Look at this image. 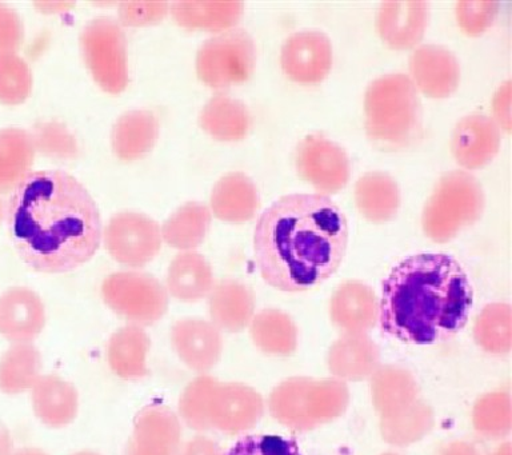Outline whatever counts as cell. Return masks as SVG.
I'll use <instances>...</instances> for the list:
<instances>
[{
  "mask_svg": "<svg viewBox=\"0 0 512 455\" xmlns=\"http://www.w3.org/2000/svg\"><path fill=\"white\" fill-rule=\"evenodd\" d=\"M6 221L20 258L39 273L78 269L102 242L103 223L95 199L79 179L63 170L27 174L11 191Z\"/></svg>",
  "mask_w": 512,
  "mask_h": 455,
  "instance_id": "1",
  "label": "cell"
},
{
  "mask_svg": "<svg viewBox=\"0 0 512 455\" xmlns=\"http://www.w3.org/2000/svg\"><path fill=\"white\" fill-rule=\"evenodd\" d=\"M347 243L346 215L318 193L283 195L260 214L254 230L260 274L286 293L327 281L342 265Z\"/></svg>",
  "mask_w": 512,
  "mask_h": 455,
  "instance_id": "2",
  "label": "cell"
},
{
  "mask_svg": "<svg viewBox=\"0 0 512 455\" xmlns=\"http://www.w3.org/2000/svg\"><path fill=\"white\" fill-rule=\"evenodd\" d=\"M472 302L470 279L455 258L442 253L412 255L384 279L380 329L414 345L446 341L466 326Z\"/></svg>",
  "mask_w": 512,
  "mask_h": 455,
  "instance_id": "3",
  "label": "cell"
},
{
  "mask_svg": "<svg viewBox=\"0 0 512 455\" xmlns=\"http://www.w3.org/2000/svg\"><path fill=\"white\" fill-rule=\"evenodd\" d=\"M364 117L367 137L379 149H410L422 141V99L406 73L379 75L368 83Z\"/></svg>",
  "mask_w": 512,
  "mask_h": 455,
  "instance_id": "4",
  "label": "cell"
},
{
  "mask_svg": "<svg viewBox=\"0 0 512 455\" xmlns=\"http://www.w3.org/2000/svg\"><path fill=\"white\" fill-rule=\"evenodd\" d=\"M347 383L335 378L291 377L272 389L267 399L271 417L295 433H310L342 417L350 406Z\"/></svg>",
  "mask_w": 512,
  "mask_h": 455,
  "instance_id": "5",
  "label": "cell"
},
{
  "mask_svg": "<svg viewBox=\"0 0 512 455\" xmlns=\"http://www.w3.org/2000/svg\"><path fill=\"white\" fill-rule=\"evenodd\" d=\"M486 194L479 179L466 170H451L438 179L424 203L422 227L432 241H451L482 218Z\"/></svg>",
  "mask_w": 512,
  "mask_h": 455,
  "instance_id": "6",
  "label": "cell"
},
{
  "mask_svg": "<svg viewBox=\"0 0 512 455\" xmlns=\"http://www.w3.org/2000/svg\"><path fill=\"white\" fill-rule=\"evenodd\" d=\"M255 65V39L239 26L211 35L196 51V74L219 93L248 81Z\"/></svg>",
  "mask_w": 512,
  "mask_h": 455,
  "instance_id": "7",
  "label": "cell"
},
{
  "mask_svg": "<svg viewBox=\"0 0 512 455\" xmlns=\"http://www.w3.org/2000/svg\"><path fill=\"white\" fill-rule=\"evenodd\" d=\"M80 54L91 77L108 94L126 90L128 75L127 38L118 19L100 15L80 30Z\"/></svg>",
  "mask_w": 512,
  "mask_h": 455,
  "instance_id": "8",
  "label": "cell"
},
{
  "mask_svg": "<svg viewBox=\"0 0 512 455\" xmlns=\"http://www.w3.org/2000/svg\"><path fill=\"white\" fill-rule=\"evenodd\" d=\"M104 303L130 325L152 326L167 314L170 295L158 278L146 271H115L102 283Z\"/></svg>",
  "mask_w": 512,
  "mask_h": 455,
  "instance_id": "9",
  "label": "cell"
},
{
  "mask_svg": "<svg viewBox=\"0 0 512 455\" xmlns=\"http://www.w3.org/2000/svg\"><path fill=\"white\" fill-rule=\"evenodd\" d=\"M102 241L114 261L136 270L154 261L163 238L159 223L150 215L123 210L108 219Z\"/></svg>",
  "mask_w": 512,
  "mask_h": 455,
  "instance_id": "10",
  "label": "cell"
},
{
  "mask_svg": "<svg viewBox=\"0 0 512 455\" xmlns=\"http://www.w3.org/2000/svg\"><path fill=\"white\" fill-rule=\"evenodd\" d=\"M295 167L318 194L338 193L351 177V159L342 145L320 133L304 137L295 150Z\"/></svg>",
  "mask_w": 512,
  "mask_h": 455,
  "instance_id": "11",
  "label": "cell"
},
{
  "mask_svg": "<svg viewBox=\"0 0 512 455\" xmlns=\"http://www.w3.org/2000/svg\"><path fill=\"white\" fill-rule=\"evenodd\" d=\"M266 411L262 395L242 382H216L208 399L207 415L212 430L227 435L247 433Z\"/></svg>",
  "mask_w": 512,
  "mask_h": 455,
  "instance_id": "12",
  "label": "cell"
},
{
  "mask_svg": "<svg viewBox=\"0 0 512 455\" xmlns=\"http://www.w3.org/2000/svg\"><path fill=\"white\" fill-rule=\"evenodd\" d=\"M334 62L330 37L319 29L296 30L284 39L280 66L291 81L316 85L327 78Z\"/></svg>",
  "mask_w": 512,
  "mask_h": 455,
  "instance_id": "13",
  "label": "cell"
},
{
  "mask_svg": "<svg viewBox=\"0 0 512 455\" xmlns=\"http://www.w3.org/2000/svg\"><path fill=\"white\" fill-rule=\"evenodd\" d=\"M408 77L419 93L431 98H446L459 87L462 67L459 58L439 43H420L408 59Z\"/></svg>",
  "mask_w": 512,
  "mask_h": 455,
  "instance_id": "14",
  "label": "cell"
},
{
  "mask_svg": "<svg viewBox=\"0 0 512 455\" xmlns=\"http://www.w3.org/2000/svg\"><path fill=\"white\" fill-rule=\"evenodd\" d=\"M182 423L170 407L152 403L136 414L123 455H179Z\"/></svg>",
  "mask_w": 512,
  "mask_h": 455,
  "instance_id": "15",
  "label": "cell"
},
{
  "mask_svg": "<svg viewBox=\"0 0 512 455\" xmlns=\"http://www.w3.org/2000/svg\"><path fill=\"white\" fill-rule=\"evenodd\" d=\"M170 337L180 361L195 373L207 374L222 358V331L206 319H179L172 325Z\"/></svg>",
  "mask_w": 512,
  "mask_h": 455,
  "instance_id": "16",
  "label": "cell"
},
{
  "mask_svg": "<svg viewBox=\"0 0 512 455\" xmlns=\"http://www.w3.org/2000/svg\"><path fill=\"white\" fill-rule=\"evenodd\" d=\"M502 130L491 115L471 113L455 123L451 133V153L466 170L482 169L498 154Z\"/></svg>",
  "mask_w": 512,
  "mask_h": 455,
  "instance_id": "17",
  "label": "cell"
},
{
  "mask_svg": "<svg viewBox=\"0 0 512 455\" xmlns=\"http://www.w3.org/2000/svg\"><path fill=\"white\" fill-rule=\"evenodd\" d=\"M430 18L431 6L424 0H386L376 14V30L392 49H415L422 42Z\"/></svg>",
  "mask_w": 512,
  "mask_h": 455,
  "instance_id": "18",
  "label": "cell"
},
{
  "mask_svg": "<svg viewBox=\"0 0 512 455\" xmlns=\"http://www.w3.org/2000/svg\"><path fill=\"white\" fill-rule=\"evenodd\" d=\"M330 319L342 334H368L379 323V298L366 282L348 279L331 295Z\"/></svg>",
  "mask_w": 512,
  "mask_h": 455,
  "instance_id": "19",
  "label": "cell"
},
{
  "mask_svg": "<svg viewBox=\"0 0 512 455\" xmlns=\"http://www.w3.org/2000/svg\"><path fill=\"white\" fill-rule=\"evenodd\" d=\"M46 326V306L30 287H10L0 295V334L14 345L32 343Z\"/></svg>",
  "mask_w": 512,
  "mask_h": 455,
  "instance_id": "20",
  "label": "cell"
},
{
  "mask_svg": "<svg viewBox=\"0 0 512 455\" xmlns=\"http://www.w3.org/2000/svg\"><path fill=\"white\" fill-rule=\"evenodd\" d=\"M207 307L210 322L220 331L242 333L254 318L255 294L250 286L239 279H220L208 294Z\"/></svg>",
  "mask_w": 512,
  "mask_h": 455,
  "instance_id": "21",
  "label": "cell"
},
{
  "mask_svg": "<svg viewBox=\"0 0 512 455\" xmlns=\"http://www.w3.org/2000/svg\"><path fill=\"white\" fill-rule=\"evenodd\" d=\"M379 366V346L367 334H342L328 349V373L338 381H366Z\"/></svg>",
  "mask_w": 512,
  "mask_h": 455,
  "instance_id": "22",
  "label": "cell"
},
{
  "mask_svg": "<svg viewBox=\"0 0 512 455\" xmlns=\"http://www.w3.org/2000/svg\"><path fill=\"white\" fill-rule=\"evenodd\" d=\"M210 210L220 221H251L260 207V194L254 179L242 171H230L216 181L210 195Z\"/></svg>",
  "mask_w": 512,
  "mask_h": 455,
  "instance_id": "23",
  "label": "cell"
},
{
  "mask_svg": "<svg viewBox=\"0 0 512 455\" xmlns=\"http://www.w3.org/2000/svg\"><path fill=\"white\" fill-rule=\"evenodd\" d=\"M36 418L50 429H63L78 417L79 393L59 375H42L31 389Z\"/></svg>",
  "mask_w": 512,
  "mask_h": 455,
  "instance_id": "24",
  "label": "cell"
},
{
  "mask_svg": "<svg viewBox=\"0 0 512 455\" xmlns=\"http://www.w3.org/2000/svg\"><path fill=\"white\" fill-rule=\"evenodd\" d=\"M159 133L160 122L154 111L127 110L112 126L111 149L122 161H135L154 149Z\"/></svg>",
  "mask_w": 512,
  "mask_h": 455,
  "instance_id": "25",
  "label": "cell"
},
{
  "mask_svg": "<svg viewBox=\"0 0 512 455\" xmlns=\"http://www.w3.org/2000/svg\"><path fill=\"white\" fill-rule=\"evenodd\" d=\"M370 393L380 419L394 417L420 399L414 374L398 365H380L370 378Z\"/></svg>",
  "mask_w": 512,
  "mask_h": 455,
  "instance_id": "26",
  "label": "cell"
},
{
  "mask_svg": "<svg viewBox=\"0 0 512 455\" xmlns=\"http://www.w3.org/2000/svg\"><path fill=\"white\" fill-rule=\"evenodd\" d=\"M214 285L211 263L199 251H180L168 265L166 290L178 301L198 302L208 297Z\"/></svg>",
  "mask_w": 512,
  "mask_h": 455,
  "instance_id": "27",
  "label": "cell"
},
{
  "mask_svg": "<svg viewBox=\"0 0 512 455\" xmlns=\"http://www.w3.org/2000/svg\"><path fill=\"white\" fill-rule=\"evenodd\" d=\"M198 121L208 135L222 142L242 141L254 122L246 103L226 93L208 99L200 110Z\"/></svg>",
  "mask_w": 512,
  "mask_h": 455,
  "instance_id": "28",
  "label": "cell"
},
{
  "mask_svg": "<svg viewBox=\"0 0 512 455\" xmlns=\"http://www.w3.org/2000/svg\"><path fill=\"white\" fill-rule=\"evenodd\" d=\"M170 14L184 29L216 34L238 25L244 14V3L239 0H176L170 3Z\"/></svg>",
  "mask_w": 512,
  "mask_h": 455,
  "instance_id": "29",
  "label": "cell"
},
{
  "mask_svg": "<svg viewBox=\"0 0 512 455\" xmlns=\"http://www.w3.org/2000/svg\"><path fill=\"white\" fill-rule=\"evenodd\" d=\"M151 339L143 327H120L107 343V362L112 373L124 381H142L148 375L147 355Z\"/></svg>",
  "mask_w": 512,
  "mask_h": 455,
  "instance_id": "30",
  "label": "cell"
},
{
  "mask_svg": "<svg viewBox=\"0 0 512 455\" xmlns=\"http://www.w3.org/2000/svg\"><path fill=\"white\" fill-rule=\"evenodd\" d=\"M359 213L371 222H388L396 217L402 203L398 181L382 170L367 171L355 183Z\"/></svg>",
  "mask_w": 512,
  "mask_h": 455,
  "instance_id": "31",
  "label": "cell"
},
{
  "mask_svg": "<svg viewBox=\"0 0 512 455\" xmlns=\"http://www.w3.org/2000/svg\"><path fill=\"white\" fill-rule=\"evenodd\" d=\"M256 349L272 357H290L299 345V329L286 311L268 307L255 313L248 326Z\"/></svg>",
  "mask_w": 512,
  "mask_h": 455,
  "instance_id": "32",
  "label": "cell"
},
{
  "mask_svg": "<svg viewBox=\"0 0 512 455\" xmlns=\"http://www.w3.org/2000/svg\"><path fill=\"white\" fill-rule=\"evenodd\" d=\"M211 222L212 213L206 203H183L160 226L163 242L180 251L195 250L206 239Z\"/></svg>",
  "mask_w": 512,
  "mask_h": 455,
  "instance_id": "33",
  "label": "cell"
},
{
  "mask_svg": "<svg viewBox=\"0 0 512 455\" xmlns=\"http://www.w3.org/2000/svg\"><path fill=\"white\" fill-rule=\"evenodd\" d=\"M35 154L30 131L16 126L0 129V194L11 193L31 173Z\"/></svg>",
  "mask_w": 512,
  "mask_h": 455,
  "instance_id": "34",
  "label": "cell"
},
{
  "mask_svg": "<svg viewBox=\"0 0 512 455\" xmlns=\"http://www.w3.org/2000/svg\"><path fill=\"white\" fill-rule=\"evenodd\" d=\"M42 354L32 343L12 345L0 357V391L18 395L31 390L42 377Z\"/></svg>",
  "mask_w": 512,
  "mask_h": 455,
  "instance_id": "35",
  "label": "cell"
},
{
  "mask_svg": "<svg viewBox=\"0 0 512 455\" xmlns=\"http://www.w3.org/2000/svg\"><path fill=\"white\" fill-rule=\"evenodd\" d=\"M435 426V414L430 405L418 399L414 405L379 423L383 441L392 447H408L426 438Z\"/></svg>",
  "mask_w": 512,
  "mask_h": 455,
  "instance_id": "36",
  "label": "cell"
},
{
  "mask_svg": "<svg viewBox=\"0 0 512 455\" xmlns=\"http://www.w3.org/2000/svg\"><path fill=\"white\" fill-rule=\"evenodd\" d=\"M476 345L491 355H506L512 349V307L494 302L484 306L474 323Z\"/></svg>",
  "mask_w": 512,
  "mask_h": 455,
  "instance_id": "37",
  "label": "cell"
},
{
  "mask_svg": "<svg viewBox=\"0 0 512 455\" xmlns=\"http://www.w3.org/2000/svg\"><path fill=\"white\" fill-rule=\"evenodd\" d=\"M511 402L510 391H490L479 397L472 409L476 433L492 441L508 437L512 430Z\"/></svg>",
  "mask_w": 512,
  "mask_h": 455,
  "instance_id": "38",
  "label": "cell"
},
{
  "mask_svg": "<svg viewBox=\"0 0 512 455\" xmlns=\"http://www.w3.org/2000/svg\"><path fill=\"white\" fill-rule=\"evenodd\" d=\"M36 153L48 158L70 161L78 158L80 147L75 134L64 123L48 119L38 121L30 131Z\"/></svg>",
  "mask_w": 512,
  "mask_h": 455,
  "instance_id": "39",
  "label": "cell"
},
{
  "mask_svg": "<svg viewBox=\"0 0 512 455\" xmlns=\"http://www.w3.org/2000/svg\"><path fill=\"white\" fill-rule=\"evenodd\" d=\"M218 382V379L211 375H199L192 379L180 395L178 411L182 421L186 423L191 430L204 433L211 431L212 427L208 421L207 407L211 391Z\"/></svg>",
  "mask_w": 512,
  "mask_h": 455,
  "instance_id": "40",
  "label": "cell"
},
{
  "mask_svg": "<svg viewBox=\"0 0 512 455\" xmlns=\"http://www.w3.org/2000/svg\"><path fill=\"white\" fill-rule=\"evenodd\" d=\"M34 85L30 65L16 53L0 54V102L20 105L30 97Z\"/></svg>",
  "mask_w": 512,
  "mask_h": 455,
  "instance_id": "41",
  "label": "cell"
},
{
  "mask_svg": "<svg viewBox=\"0 0 512 455\" xmlns=\"http://www.w3.org/2000/svg\"><path fill=\"white\" fill-rule=\"evenodd\" d=\"M499 10L498 0H459L455 5V17L464 33L476 37L494 25Z\"/></svg>",
  "mask_w": 512,
  "mask_h": 455,
  "instance_id": "42",
  "label": "cell"
},
{
  "mask_svg": "<svg viewBox=\"0 0 512 455\" xmlns=\"http://www.w3.org/2000/svg\"><path fill=\"white\" fill-rule=\"evenodd\" d=\"M224 455H302L295 439L278 435H247Z\"/></svg>",
  "mask_w": 512,
  "mask_h": 455,
  "instance_id": "43",
  "label": "cell"
},
{
  "mask_svg": "<svg viewBox=\"0 0 512 455\" xmlns=\"http://www.w3.org/2000/svg\"><path fill=\"white\" fill-rule=\"evenodd\" d=\"M170 13L168 2H120L118 5V21L127 27L156 25Z\"/></svg>",
  "mask_w": 512,
  "mask_h": 455,
  "instance_id": "44",
  "label": "cell"
},
{
  "mask_svg": "<svg viewBox=\"0 0 512 455\" xmlns=\"http://www.w3.org/2000/svg\"><path fill=\"white\" fill-rule=\"evenodd\" d=\"M24 41V23L18 11L0 2V54L16 53Z\"/></svg>",
  "mask_w": 512,
  "mask_h": 455,
  "instance_id": "45",
  "label": "cell"
},
{
  "mask_svg": "<svg viewBox=\"0 0 512 455\" xmlns=\"http://www.w3.org/2000/svg\"><path fill=\"white\" fill-rule=\"evenodd\" d=\"M511 99H512V82L511 79L504 81L502 85L495 91L494 97H492V119L496 122V125L500 127V130L511 131L512 127V111H511Z\"/></svg>",
  "mask_w": 512,
  "mask_h": 455,
  "instance_id": "46",
  "label": "cell"
},
{
  "mask_svg": "<svg viewBox=\"0 0 512 455\" xmlns=\"http://www.w3.org/2000/svg\"><path fill=\"white\" fill-rule=\"evenodd\" d=\"M179 455H224L222 447L214 439L204 437V435H196L184 443L180 449Z\"/></svg>",
  "mask_w": 512,
  "mask_h": 455,
  "instance_id": "47",
  "label": "cell"
},
{
  "mask_svg": "<svg viewBox=\"0 0 512 455\" xmlns=\"http://www.w3.org/2000/svg\"><path fill=\"white\" fill-rule=\"evenodd\" d=\"M435 455H486L474 442L450 441L442 443L436 449Z\"/></svg>",
  "mask_w": 512,
  "mask_h": 455,
  "instance_id": "48",
  "label": "cell"
},
{
  "mask_svg": "<svg viewBox=\"0 0 512 455\" xmlns=\"http://www.w3.org/2000/svg\"><path fill=\"white\" fill-rule=\"evenodd\" d=\"M36 9L40 11V13L44 14H62L66 13V11L70 10L71 7L75 6V3L72 2H52V0H48V2H36Z\"/></svg>",
  "mask_w": 512,
  "mask_h": 455,
  "instance_id": "49",
  "label": "cell"
},
{
  "mask_svg": "<svg viewBox=\"0 0 512 455\" xmlns=\"http://www.w3.org/2000/svg\"><path fill=\"white\" fill-rule=\"evenodd\" d=\"M14 441L10 431L0 422V455H14Z\"/></svg>",
  "mask_w": 512,
  "mask_h": 455,
  "instance_id": "50",
  "label": "cell"
},
{
  "mask_svg": "<svg viewBox=\"0 0 512 455\" xmlns=\"http://www.w3.org/2000/svg\"><path fill=\"white\" fill-rule=\"evenodd\" d=\"M14 455H48L46 451L35 449V447H26V449L16 450Z\"/></svg>",
  "mask_w": 512,
  "mask_h": 455,
  "instance_id": "51",
  "label": "cell"
},
{
  "mask_svg": "<svg viewBox=\"0 0 512 455\" xmlns=\"http://www.w3.org/2000/svg\"><path fill=\"white\" fill-rule=\"evenodd\" d=\"M512 447L510 442H504L492 453V455H511Z\"/></svg>",
  "mask_w": 512,
  "mask_h": 455,
  "instance_id": "52",
  "label": "cell"
},
{
  "mask_svg": "<svg viewBox=\"0 0 512 455\" xmlns=\"http://www.w3.org/2000/svg\"><path fill=\"white\" fill-rule=\"evenodd\" d=\"M7 217V202L0 197V225H2L4 219Z\"/></svg>",
  "mask_w": 512,
  "mask_h": 455,
  "instance_id": "53",
  "label": "cell"
},
{
  "mask_svg": "<svg viewBox=\"0 0 512 455\" xmlns=\"http://www.w3.org/2000/svg\"><path fill=\"white\" fill-rule=\"evenodd\" d=\"M72 455H100L99 453H95V451H79V453H75Z\"/></svg>",
  "mask_w": 512,
  "mask_h": 455,
  "instance_id": "54",
  "label": "cell"
},
{
  "mask_svg": "<svg viewBox=\"0 0 512 455\" xmlns=\"http://www.w3.org/2000/svg\"><path fill=\"white\" fill-rule=\"evenodd\" d=\"M380 455H400V454H396V453H384V454H380Z\"/></svg>",
  "mask_w": 512,
  "mask_h": 455,
  "instance_id": "55",
  "label": "cell"
}]
</instances>
